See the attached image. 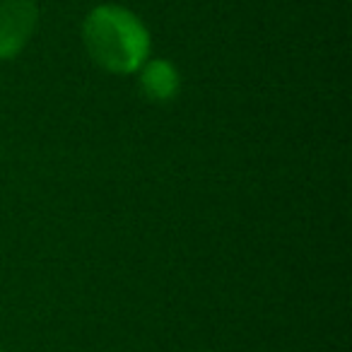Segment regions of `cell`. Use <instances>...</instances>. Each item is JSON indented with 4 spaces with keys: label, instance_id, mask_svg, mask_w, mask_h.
Instances as JSON below:
<instances>
[{
    "label": "cell",
    "instance_id": "cell-4",
    "mask_svg": "<svg viewBox=\"0 0 352 352\" xmlns=\"http://www.w3.org/2000/svg\"><path fill=\"white\" fill-rule=\"evenodd\" d=\"M0 352H3V350H0Z\"/></svg>",
    "mask_w": 352,
    "mask_h": 352
},
{
    "label": "cell",
    "instance_id": "cell-1",
    "mask_svg": "<svg viewBox=\"0 0 352 352\" xmlns=\"http://www.w3.org/2000/svg\"><path fill=\"white\" fill-rule=\"evenodd\" d=\"M87 51L111 73H135L145 65L150 34L133 12L118 6L94 8L82 27Z\"/></svg>",
    "mask_w": 352,
    "mask_h": 352
},
{
    "label": "cell",
    "instance_id": "cell-3",
    "mask_svg": "<svg viewBox=\"0 0 352 352\" xmlns=\"http://www.w3.org/2000/svg\"><path fill=\"white\" fill-rule=\"evenodd\" d=\"M182 87V80L169 60H150L142 65L140 89L150 102H171Z\"/></svg>",
    "mask_w": 352,
    "mask_h": 352
},
{
    "label": "cell",
    "instance_id": "cell-2",
    "mask_svg": "<svg viewBox=\"0 0 352 352\" xmlns=\"http://www.w3.org/2000/svg\"><path fill=\"white\" fill-rule=\"evenodd\" d=\"M39 22L36 0H0V60L15 58Z\"/></svg>",
    "mask_w": 352,
    "mask_h": 352
}]
</instances>
